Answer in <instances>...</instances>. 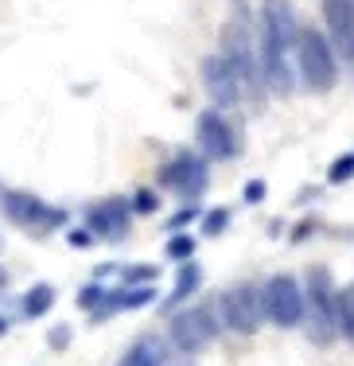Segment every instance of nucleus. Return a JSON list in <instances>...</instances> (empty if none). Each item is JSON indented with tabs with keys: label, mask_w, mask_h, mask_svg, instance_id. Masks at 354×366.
Here are the masks:
<instances>
[{
	"label": "nucleus",
	"mask_w": 354,
	"mask_h": 366,
	"mask_svg": "<svg viewBox=\"0 0 354 366\" xmlns=\"http://www.w3.org/2000/svg\"><path fill=\"white\" fill-rule=\"evenodd\" d=\"M261 71H265V86L273 94H292L296 78H292V55L300 43V24L292 12L288 0H265L261 4Z\"/></svg>",
	"instance_id": "nucleus-1"
},
{
	"label": "nucleus",
	"mask_w": 354,
	"mask_h": 366,
	"mask_svg": "<svg viewBox=\"0 0 354 366\" xmlns=\"http://www.w3.org/2000/svg\"><path fill=\"white\" fill-rule=\"evenodd\" d=\"M296 74H300V82H304V90H312V94H327L339 82V55H335L331 39L319 28H300Z\"/></svg>",
	"instance_id": "nucleus-2"
},
{
	"label": "nucleus",
	"mask_w": 354,
	"mask_h": 366,
	"mask_svg": "<svg viewBox=\"0 0 354 366\" xmlns=\"http://www.w3.org/2000/svg\"><path fill=\"white\" fill-rule=\"evenodd\" d=\"M222 55H226L230 66L238 71L246 98H257L261 86H265V71H261V51L253 47V36H249L246 16H238V20L226 24V31H222Z\"/></svg>",
	"instance_id": "nucleus-3"
},
{
	"label": "nucleus",
	"mask_w": 354,
	"mask_h": 366,
	"mask_svg": "<svg viewBox=\"0 0 354 366\" xmlns=\"http://www.w3.org/2000/svg\"><path fill=\"white\" fill-rule=\"evenodd\" d=\"M261 296H265V320L276 327H300L308 316V292L300 289L296 277L288 273H276L261 285Z\"/></svg>",
	"instance_id": "nucleus-4"
},
{
	"label": "nucleus",
	"mask_w": 354,
	"mask_h": 366,
	"mask_svg": "<svg viewBox=\"0 0 354 366\" xmlns=\"http://www.w3.org/2000/svg\"><path fill=\"white\" fill-rule=\"evenodd\" d=\"M218 320L222 327L238 331V335H253L265 320V296L257 285H234L218 296Z\"/></svg>",
	"instance_id": "nucleus-5"
},
{
	"label": "nucleus",
	"mask_w": 354,
	"mask_h": 366,
	"mask_svg": "<svg viewBox=\"0 0 354 366\" xmlns=\"http://www.w3.org/2000/svg\"><path fill=\"white\" fill-rule=\"evenodd\" d=\"M308 316H312V327H315V343H331L335 331H339V320H335V296L339 289L331 285V273L327 269H312L308 273Z\"/></svg>",
	"instance_id": "nucleus-6"
},
{
	"label": "nucleus",
	"mask_w": 354,
	"mask_h": 366,
	"mask_svg": "<svg viewBox=\"0 0 354 366\" xmlns=\"http://www.w3.org/2000/svg\"><path fill=\"white\" fill-rule=\"evenodd\" d=\"M168 335H171V347H176L179 355H198L203 347L214 343V335H218V320H214L211 308L198 304V308H187V312H179V316H171Z\"/></svg>",
	"instance_id": "nucleus-7"
},
{
	"label": "nucleus",
	"mask_w": 354,
	"mask_h": 366,
	"mask_svg": "<svg viewBox=\"0 0 354 366\" xmlns=\"http://www.w3.org/2000/svg\"><path fill=\"white\" fill-rule=\"evenodd\" d=\"M0 211H4L8 222L36 230V238H43L51 226H59V222L66 219L63 211H51V207L43 203V199H36L31 191H4V203H0Z\"/></svg>",
	"instance_id": "nucleus-8"
},
{
	"label": "nucleus",
	"mask_w": 354,
	"mask_h": 366,
	"mask_svg": "<svg viewBox=\"0 0 354 366\" xmlns=\"http://www.w3.org/2000/svg\"><path fill=\"white\" fill-rule=\"evenodd\" d=\"M195 137H198V152L206 160H230L238 156V137L230 129V121L218 109H203L195 121Z\"/></svg>",
	"instance_id": "nucleus-9"
},
{
	"label": "nucleus",
	"mask_w": 354,
	"mask_h": 366,
	"mask_svg": "<svg viewBox=\"0 0 354 366\" xmlns=\"http://www.w3.org/2000/svg\"><path fill=\"white\" fill-rule=\"evenodd\" d=\"M206 179H211L206 176V160H198V156H191V152H179L171 164L160 168V183L168 191H176V195H183L187 203L206 191Z\"/></svg>",
	"instance_id": "nucleus-10"
},
{
	"label": "nucleus",
	"mask_w": 354,
	"mask_h": 366,
	"mask_svg": "<svg viewBox=\"0 0 354 366\" xmlns=\"http://www.w3.org/2000/svg\"><path fill=\"white\" fill-rule=\"evenodd\" d=\"M323 24L339 63L354 71V0H323Z\"/></svg>",
	"instance_id": "nucleus-11"
},
{
	"label": "nucleus",
	"mask_w": 354,
	"mask_h": 366,
	"mask_svg": "<svg viewBox=\"0 0 354 366\" xmlns=\"http://www.w3.org/2000/svg\"><path fill=\"white\" fill-rule=\"evenodd\" d=\"M203 86H206V94L214 98V106L218 109H226V106H238L241 98H246V90H241V78L238 71L230 66V59L222 55H211V59H203Z\"/></svg>",
	"instance_id": "nucleus-12"
},
{
	"label": "nucleus",
	"mask_w": 354,
	"mask_h": 366,
	"mask_svg": "<svg viewBox=\"0 0 354 366\" xmlns=\"http://www.w3.org/2000/svg\"><path fill=\"white\" fill-rule=\"evenodd\" d=\"M86 226H90L98 238H113V242H121V238L128 234V203H121V199H109V203L90 207V214H86Z\"/></svg>",
	"instance_id": "nucleus-13"
},
{
	"label": "nucleus",
	"mask_w": 354,
	"mask_h": 366,
	"mask_svg": "<svg viewBox=\"0 0 354 366\" xmlns=\"http://www.w3.org/2000/svg\"><path fill=\"white\" fill-rule=\"evenodd\" d=\"M198 285H203V269H198L195 261L187 257L183 265H179V273H176V289H171V296L160 304V308H163V312L179 308V304H183L187 296H195V292H198Z\"/></svg>",
	"instance_id": "nucleus-14"
},
{
	"label": "nucleus",
	"mask_w": 354,
	"mask_h": 366,
	"mask_svg": "<svg viewBox=\"0 0 354 366\" xmlns=\"http://www.w3.org/2000/svg\"><path fill=\"white\" fill-rule=\"evenodd\" d=\"M121 362H125V366H156V362H168V347H163L160 339L144 335V339H136V343L128 347Z\"/></svg>",
	"instance_id": "nucleus-15"
},
{
	"label": "nucleus",
	"mask_w": 354,
	"mask_h": 366,
	"mask_svg": "<svg viewBox=\"0 0 354 366\" xmlns=\"http://www.w3.org/2000/svg\"><path fill=\"white\" fill-rule=\"evenodd\" d=\"M335 320H339V335L354 343V285L339 289V296H335Z\"/></svg>",
	"instance_id": "nucleus-16"
},
{
	"label": "nucleus",
	"mask_w": 354,
	"mask_h": 366,
	"mask_svg": "<svg viewBox=\"0 0 354 366\" xmlns=\"http://www.w3.org/2000/svg\"><path fill=\"white\" fill-rule=\"evenodd\" d=\"M51 304H55V289H51V285H36V289L24 296V316H28V320H39L43 312L51 308Z\"/></svg>",
	"instance_id": "nucleus-17"
},
{
	"label": "nucleus",
	"mask_w": 354,
	"mask_h": 366,
	"mask_svg": "<svg viewBox=\"0 0 354 366\" xmlns=\"http://www.w3.org/2000/svg\"><path fill=\"white\" fill-rule=\"evenodd\" d=\"M156 296H160V292L152 289V281H148V285H128V289H121V300H125V308H148Z\"/></svg>",
	"instance_id": "nucleus-18"
},
{
	"label": "nucleus",
	"mask_w": 354,
	"mask_h": 366,
	"mask_svg": "<svg viewBox=\"0 0 354 366\" xmlns=\"http://www.w3.org/2000/svg\"><path fill=\"white\" fill-rule=\"evenodd\" d=\"M163 254H168L171 261H187V257H195V238H191V234L171 230V238H168V246H163Z\"/></svg>",
	"instance_id": "nucleus-19"
},
{
	"label": "nucleus",
	"mask_w": 354,
	"mask_h": 366,
	"mask_svg": "<svg viewBox=\"0 0 354 366\" xmlns=\"http://www.w3.org/2000/svg\"><path fill=\"white\" fill-rule=\"evenodd\" d=\"M226 226H230V211H226V207H214V211L203 214V234H206V238H218Z\"/></svg>",
	"instance_id": "nucleus-20"
},
{
	"label": "nucleus",
	"mask_w": 354,
	"mask_h": 366,
	"mask_svg": "<svg viewBox=\"0 0 354 366\" xmlns=\"http://www.w3.org/2000/svg\"><path fill=\"white\" fill-rule=\"evenodd\" d=\"M347 179H354V152H343L327 168V183H347Z\"/></svg>",
	"instance_id": "nucleus-21"
},
{
	"label": "nucleus",
	"mask_w": 354,
	"mask_h": 366,
	"mask_svg": "<svg viewBox=\"0 0 354 366\" xmlns=\"http://www.w3.org/2000/svg\"><path fill=\"white\" fill-rule=\"evenodd\" d=\"M156 207H160V199H156V191H148V187H141L128 199V211H136V214H156Z\"/></svg>",
	"instance_id": "nucleus-22"
},
{
	"label": "nucleus",
	"mask_w": 354,
	"mask_h": 366,
	"mask_svg": "<svg viewBox=\"0 0 354 366\" xmlns=\"http://www.w3.org/2000/svg\"><path fill=\"white\" fill-rule=\"evenodd\" d=\"M156 277H160L156 265H128L125 269V285H148V281H156Z\"/></svg>",
	"instance_id": "nucleus-23"
},
{
	"label": "nucleus",
	"mask_w": 354,
	"mask_h": 366,
	"mask_svg": "<svg viewBox=\"0 0 354 366\" xmlns=\"http://www.w3.org/2000/svg\"><path fill=\"white\" fill-rule=\"evenodd\" d=\"M101 296H106V289H101V285H86V289L79 292V304H82L86 312H93V308L101 304Z\"/></svg>",
	"instance_id": "nucleus-24"
},
{
	"label": "nucleus",
	"mask_w": 354,
	"mask_h": 366,
	"mask_svg": "<svg viewBox=\"0 0 354 366\" xmlns=\"http://www.w3.org/2000/svg\"><path fill=\"white\" fill-rule=\"evenodd\" d=\"M191 219H198V203L183 207V211H179V214H171V219H168V234H171V230H183V226L191 222Z\"/></svg>",
	"instance_id": "nucleus-25"
},
{
	"label": "nucleus",
	"mask_w": 354,
	"mask_h": 366,
	"mask_svg": "<svg viewBox=\"0 0 354 366\" xmlns=\"http://www.w3.org/2000/svg\"><path fill=\"white\" fill-rule=\"evenodd\" d=\"M93 238H98V234H93L90 226H86V230H71V234H66V242H71L74 249H86V246H93Z\"/></svg>",
	"instance_id": "nucleus-26"
},
{
	"label": "nucleus",
	"mask_w": 354,
	"mask_h": 366,
	"mask_svg": "<svg viewBox=\"0 0 354 366\" xmlns=\"http://www.w3.org/2000/svg\"><path fill=\"white\" fill-rule=\"evenodd\" d=\"M265 195H269V187H265V179H249V183H246V203H261Z\"/></svg>",
	"instance_id": "nucleus-27"
},
{
	"label": "nucleus",
	"mask_w": 354,
	"mask_h": 366,
	"mask_svg": "<svg viewBox=\"0 0 354 366\" xmlns=\"http://www.w3.org/2000/svg\"><path fill=\"white\" fill-rule=\"evenodd\" d=\"M47 343L55 347V351H63V347L71 343V327H66V324H59L55 331H51V339H47Z\"/></svg>",
	"instance_id": "nucleus-28"
},
{
	"label": "nucleus",
	"mask_w": 354,
	"mask_h": 366,
	"mask_svg": "<svg viewBox=\"0 0 354 366\" xmlns=\"http://www.w3.org/2000/svg\"><path fill=\"white\" fill-rule=\"evenodd\" d=\"M4 331H8V320H4V316H0V335H4Z\"/></svg>",
	"instance_id": "nucleus-29"
},
{
	"label": "nucleus",
	"mask_w": 354,
	"mask_h": 366,
	"mask_svg": "<svg viewBox=\"0 0 354 366\" xmlns=\"http://www.w3.org/2000/svg\"><path fill=\"white\" fill-rule=\"evenodd\" d=\"M4 281H8V273H4V269H0V285H4Z\"/></svg>",
	"instance_id": "nucleus-30"
}]
</instances>
